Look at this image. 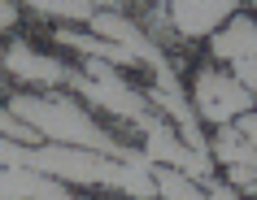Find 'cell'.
Returning a JSON list of instances; mask_svg holds the SVG:
<instances>
[{"mask_svg":"<svg viewBox=\"0 0 257 200\" xmlns=\"http://www.w3.org/2000/svg\"><path fill=\"white\" fill-rule=\"evenodd\" d=\"M209 53L218 57V61H248V57H257V18H227L222 27L209 35Z\"/></svg>","mask_w":257,"mask_h":200,"instance_id":"cell-9","label":"cell"},{"mask_svg":"<svg viewBox=\"0 0 257 200\" xmlns=\"http://www.w3.org/2000/svg\"><path fill=\"white\" fill-rule=\"evenodd\" d=\"M144 157H149L153 165H170V170L196 178L201 187L214 183V157H209V152L188 148L183 139H179V131H175L166 118H157V122H153V131H144Z\"/></svg>","mask_w":257,"mask_h":200,"instance_id":"cell-4","label":"cell"},{"mask_svg":"<svg viewBox=\"0 0 257 200\" xmlns=\"http://www.w3.org/2000/svg\"><path fill=\"white\" fill-rule=\"evenodd\" d=\"M0 165L48 174L57 183H87V187H118L131 200H157L153 165H126L118 157L92 152V148H70V144H14L0 135Z\"/></svg>","mask_w":257,"mask_h":200,"instance_id":"cell-1","label":"cell"},{"mask_svg":"<svg viewBox=\"0 0 257 200\" xmlns=\"http://www.w3.org/2000/svg\"><path fill=\"white\" fill-rule=\"evenodd\" d=\"M205 191H209V200H244V196H240V191H235L231 183H218V178H214L209 187H205Z\"/></svg>","mask_w":257,"mask_h":200,"instance_id":"cell-18","label":"cell"},{"mask_svg":"<svg viewBox=\"0 0 257 200\" xmlns=\"http://www.w3.org/2000/svg\"><path fill=\"white\" fill-rule=\"evenodd\" d=\"M153 183H157V200H209V191L196 178L170 170V165H153Z\"/></svg>","mask_w":257,"mask_h":200,"instance_id":"cell-12","label":"cell"},{"mask_svg":"<svg viewBox=\"0 0 257 200\" xmlns=\"http://www.w3.org/2000/svg\"><path fill=\"white\" fill-rule=\"evenodd\" d=\"M235 79H240L244 87L257 96V57H248V61H235Z\"/></svg>","mask_w":257,"mask_h":200,"instance_id":"cell-16","label":"cell"},{"mask_svg":"<svg viewBox=\"0 0 257 200\" xmlns=\"http://www.w3.org/2000/svg\"><path fill=\"white\" fill-rule=\"evenodd\" d=\"M192 109H196V118L209 122V126H231L235 118H244V113L257 109V96L248 92L235 74H222V70L205 66V70H196V79H192Z\"/></svg>","mask_w":257,"mask_h":200,"instance_id":"cell-3","label":"cell"},{"mask_svg":"<svg viewBox=\"0 0 257 200\" xmlns=\"http://www.w3.org/2000/svg\"><path fill=\"white\" fill-rule=\"evenodd\" d=\"M9 113L22 118L27 126H35L48 144L92 148V152L118 157V161H126V165H153L144 152L118 144V139H109L105 126H100L96 118H87L83 105H79V100H70V96H57V92H48V96H9Z\"/></svg>","mask_w":257,"mask_h":200,"instance_id":"cell-2","label":"cell"},{"mask_svg":"<svg viewBox=\"0 0 257 200\" xmlns=\"http://www.w3.org/2000/svg\"><path fill=\"white\" fill-rule=\"evenodd\" d=\"M0 66L9 70L14 79H22V83H40V87H61V83H70V74H74L66 61L35 53V48H31V44H22V40H14L5 53H0Z\"/></svg>","mask_w":257,"mask_h":200,"instance_id":"cell-7","label":"cell"},{"mask_svg":"<svg viewBox=\"0 0 257 200\" xmlns=\"http://www.w3.org/2000/svg\"><path fill=\"white\" fill-rule=\"evenodd\" d=\"M18 22V5L14 0H0V27H14Z\"/></svg>","mask_w":257,"mask_h":200,"instance_id":"cell-19","label":"cell"},{"mask_svg":"<svg viewBox=\"0 0 257 200\" xmlns=\"http://www.w3.org/2000/svg\"><path fill=\"white\" fill-rule=\"evenodd\" d=\"M227 170V183L235 187V191H248V196H257V165H222Z\"/></svg>","mask_w":257,"mask_h":200,"instance_id":"cell-15","label":"cell"},{"mask_svg":"<svg viewBox=\"0 0 257 200\" xmlns=\"http://www.w3.org/2000/svg\"><path fill=\"white\" fill-rule=\"evenodd\" d=\"M235 14H240V0H170V22L188 40H209Z\"/></svg>","mask_w":257,"mask_h":200,"instance_id":"cell-6","label":"cell"},{"mask_svg":"<svg viewBox=\"0 0 257 200\" xmlns=\"http://www.w3.org/2000/svg\"><path fill=\"white\" fill-rule=\"evenodd\" d=\"M209 157L214 165H257V148L235 131V122L231 126H218L214 139H209Z\"/></svg>","mask_w":257,"mask_h":200,"instance_id":"cell-11","label":"cell"},{"mask_svg":"<svg viewBox=\"0 0 257 200\" xmlns=\"http://www.w3.org/2000/svg\"><path fill=\"white\" fill-rule=\"evenodd\" d=\"M57 44H66V48H79L83 57H100V61H109V66H118V70H131L140 66L136 57L126 53V48H118L113 40H100V35H83V31H57Z\"/></svg>","mask_w":257,"mask_h":200,"instance_id":"cell-10","label":"cell"},{"mask_svg":"<svg viewBox=\"0 0 257 200\" xmlns=\"http://www.w3.org/2000/svg\"><path fill=\"white\" fill-rule=\"evenodd\" d=\"M14 5H27V9H35V14L70 18V22H92V18H96L92 0H14Z\"/></svg>","mask_w":257,"mask_h":200,"instance_id":"cell-13","label":"cell"},{"mask_svg":"<svg viewBox=\"0 0 257 200\" xmlns=\"http://www.w3.org/2000/svg\"><path fill=\"white\" fill-rule=\"evenodd\" d=\"M0 200H74V191L48 174L0 165Z\"/></svg>","mask_w":257,"mask_h":200,"instance_id":"cell-8","label":"cell"},{"mask_svg":"<svg viewBox=\"0 0 257 200\" xmlns=\"http://www.w3.org/2000/svg\"><path fill=\"white\" fill-rule=\"evenodd\" d=\"M235 131L257 148V109H253V113H244V118H235Z\"/></svg>","mask_w":257,"mask_h":200,"instance_id":"cell-17","label":"cell"},{"mask_svg":"<svg viewBox=\"0 0 257 200\" xmlns=\"http://www.w3.org/2000/svg\"><path fill=\"white\" fill-rule=\"evenodd\" d=\"M87 27H92V35H100V40H113L118 48H126V53L136 57L140 66H149V70H157V66L166 61L162 48H157V44H153L126 14H118V9H96V18L87 22Z\"/></svg>","mask_w":257,"mask_h":200,"instance_id":"cell-5","label":"cell"},{"mask_svg":"<svg viewBox=\"0 0 257 200\" xmlns=\"http://www.w3.org/2000/svg\"><path fill=\"white\" fill-rule=\"evenodd\" d=\"M253 9H257V0H253Z\"/></svg>","mask_w":257,"mask_h":200,"instance_id":"cell-20","label":"cell"},{"mask_svg":"<svg viewBox=\"0 0 257 200\" xmlns=\"http://www.w3.org/2000/svg\"><path fill=\"white\" fill-rule=\"evenodd\" d=\"M253 200H257V196H253Z\"/></svg>","mask_w":257,"mask_h":200,"instance_id":"cell-21","label":"cell"},{"mask_svg":"<svg viewBox=\"0 0 257 200\" xmlns=\"http://www.w3.org/2000/svg\"><path fill=\"white\" fill-rule=\"evenodd\" d=\"M0 135H5V139H14V144H44V135L35 131V126H27V122L22 118H14V113H9V109H0Z\"/></svg>","mask_w":257,"mask_h":200,"instance_id":"cell-14","label":"cell"}]
</instances>
